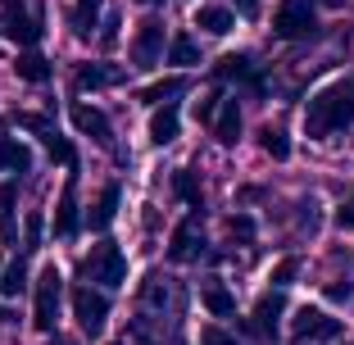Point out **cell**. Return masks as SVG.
<instances>
[{
  "mask_svg": "<svg viewBox=\"0 0 354 345\" xmlns=\"http://www.w3.org/2000/svg\"><path fill=\"white\" fill-rule=\"evenodd\" d=\"M354 123V82H332L309 100L304 109V132L327 141L332 132H345Z\"/></svg>",
  "mask_w": 354,
  "mask_h": 345,
  "instance_id": "1",
  "label": "cell"
},
{
  "mask_svg": "<svg viewBox=\"0 0 354 345\" xmlns=\"http://www.w3.org/2000/svg\"><path fill=\"white\" fill-rule=\"evenodd\" d=\"M59 295H64V277H59L55 263H46L41 277H37V300H32L37 332H55V323H59Z\"/></svg>",
  "mask_w": 354,
  "mask_h": 345,
  "instance_id": "2",
  "label": "cell"
},
{
  "mask_svg": "<svg viewBox=\"0 0 354 345\" xmlns=\"http://www.w3.org/2000/svg\"><path fill=\"white\" fill-rule=\"evenodd\" d=\"M82 277L86 282H100V286H123V277H127V259H123V250H118L114 241H100L91 254L82 259Z\"/></svg>",
  "mask_w": 354,
  "mask_h": 345,
  "instance_id": "3",
  "label": "cell"
},
{
  "mask_svg": "<svg viewBox=\"0 0 354 345\" xmlns=\"http://www.w3.org/2000/svg\"><path fill=\"white\" fill-rule=\"evenodd\" d=\"M318 19H313V0H281L277 14H272V32L281 41H300V37H313Z\"/></svg>",
  "mask_w": 354,
  "mask_h": 345,
  "instance_id": "4",
  "label": "cell"
},
{
  "mask_svg": "<svg viewBox=\"0 0 354 345\" xmlns=\"http://www.w3.org/2000/svg\"><path fill=\"white\" fill-rule=\"evenodd\" d=\"M73 314H77V323H82L86 336H100L104 318H109V300H104L100 291H91V286H77L73 291Z\"/></svg>",
  "mask_w": 354,
  "mask_h": 345,
  "instance_id": "5",
  "label": "cell"
},
{
  "mask_svg": "<svg viewBox=\"0 0 354 345\" xmlns=\"http://www.w3.org/2000/svg\"><path fill=\"white\" fill-rule=\"evenodd\" d=\"M159 55H164V23L146 19L132 37V64L136 68H150V64H159Z\"/></svg>",
  "mask_w": 354,
  "mask_h": 345,
  "instance_id": "6",
  "label": "cell"
},
{
  "mask_svg": "<svg viewBox=\"0 0 354 345\" xmlns=\"http://www.w3.org/2000/svg\"><path fill=\"white\" fill-rule=\"evenodd\" d=\"M200 245H205V241H200V214H191L187 223H177V227H173L168 259H173V263H191V259L200 254Z\"/></svg>",
  "mask_w": 354,
  "mask_h": 345,
  "instance_id": "7",
  "label": "cell"
},
{
  "mask_svg": "<svg viewBox=\"0 0 354 345\" xmlns=\"http://www.w3.org/2000/svg\"><path fill=\"white\" fill-rule=\"evenodd\" d=\"M291 332H295V341H318V336H336V332H341V323H336V318H327V314H318V309H309V304H304L300 314H295Z\"/></svg>",
  "mask_w": 354,
  "mask_h": 345,
  "instance_id": "8",
  "label": "cell"
},
{
  "mask_svg": "<svg viewBox=\"0 0 354 345\" xmlns=\"http://www.w3.org/2000/svg\"><path fill=\"white\" fill-rule=\"evenodd\" d=\"M281 314H286V300H281V286L277 291H263L259 295V304H254V332L259 336H272L277 332V323H281Z\"/></svg>",
  "mask_w": 354,
  "mask_h": 345,
  "instance_id": "9",
  "label": "cell"
},
{
  "mask_svg": "<svg viewBox=\"0 0 354 345\" xmlns=\"http://www.w3.org/2000/svg\"><path fill=\"white\" fill-rule=\"evenodd\" d=\"M73 127L82 136H91V141H100V146H109V136H114L109 118H104L95 105H73Z\"/></svg>",
  "mask_w": 354,
  "mask_h": 345,
  "instance_id": "10",
  "label": "cell"
},
{
  "mask_svg": "<svg viewBox=\"0 0 354 345\" xmlns=\"http://www.w3.org/2000/svg\"><path fill=\"white\" fill-rule=\"evenodd\" d=\"M214 136H218L223 146H236V136H241V109L236 100H218V109H214Z\"/></svg>",
  "mask_w": 354,
  "mask_h": 345,
  "instance_id": "11",
  "label": "cell"
},
{
  "mask_svg": "<svg viewBox=\"0 0 354 345\" xmlns=\"http://www.w3.org/2000/svg\"><path fill=\"white\" fill-rule=\"evenodd\" d=\"M5 37H10V41H19V46H37L41 28H37V23H32L28 14H23L19 5L10 0V14H5Z\"/></svg>",
  "mask_w": 354,
  "mask_h": 345,
  "instance_id": "12",
  "label": "cell"
},
{
  "mask_svg": "<svg viewBox=\"0 0 354 345\" xmlns=\"http://www.w3.org/2000/svg\"><path fill=\"white\" fill-rule=\"evenodd\" d=\"M196 28H205L209 37H227V32L236 28V19H232V10H223V5H200L196 10Z\"/></svg>",
  "mask_w": 354,
  "mask_h": 345,
  "instance_id": "13",
  "label": "cell"
},
{
  "mask_svg": "<svg viewBox=\"0 0 354 345\" xmlns=\"http://www.w3.org/2000/svg\"><path fill=\"white\" fill-rule=\"evenodd\" d=\"M73 82H77V91H95V86L123 82V73H118V68H104V64H82V68L73 73Z\"/></svg>",
  "mask_w": 354,
  "mask_h": 345,
  "instance_id": "14",
  "label": "cell"
},
{
  "mask_svg": "<svg viewBox=\"0 0 354 345\" xmlns=\"http://www.w3.org/2000/svg\"><path fill=\"white\" fill-rule=\"evenodd\" d=\"M14 73H19L23 82H46V77H50V59H46V55H37L28 46V50L14 59Z\"/></svg>",
  "mask_w": 354,
  "mask_h": 345,
  "instance_id": "15",
  "label": "cell"
},
{
  "mask_svg": "<svg viewBox=\"0 0 354 345\" xmlns=\"http://www.w3.org/2000/svg\"><path fill=\"white\" fill-rule=\"evenodd\" d=\"M73 232H77V196H73V182H68L59 196V209H55V236H73Z\"/></svg>",
  "mask_w": 354,
  "mask_h": 345,
  "instance_id": "16",
  "label": "cell"
},
{
  "mask_svg": "<svg viewBox=\"0 0 354 345\" xmlns=\"http://www.w3.org/2000/svg\"><path fill=\"white\" fill-rule=\"evenodd\" d=\"M114 214H118V187H114V182H109V187L100 191V200H95V209L86 214V223H91L95 232H104V227H109V223H114Z\"/></svg>",
  "mask_w": 354,
  "mask_h": 345,
  "instance_id": "17",
  "label": "cell"
},
{
  "mask_svg": "<svg viewBox=\"0 0 354 345\" xmlns=\"http://www.w3.org/2000/svg\"><path fill=\"white\" fill-rule=\"evenodd\" d=\"M14 205H19V182H0V236L14 245Z\"/></svg>",
  "mask_w": 354,
  "mask_h": 345,
  "instance_id": "18",
  "label": "cell"
},
{
  "mask_svg": "<svg viewBox=\"0 0 354 345\" xmlns=\"http://www.w3.org/2000/svg\"><path fill=\"white\" fill-rule=\"evenodd\" d=\"M28 164H32V155H28V146H19L5 127H0V168H14V173H28Z\"/></svg>",
  "mask_w": 354,
  "mask_h": 345,
  "instance_id": "19",
  "label": "cell"
},
{
  "mask_svg": "<svg viewBox=\"0 0 354 345\" xmlns=\"http://www.w3.org/2000/svg\"><path fill=\"white\" fill-rule=\"evenodd\" d=\"M177 109L173 105H164V109H155V118H150V141L155 146H168V141H177Z\"/></svg>",
  "mask_w": 354,
  "mask_h": 345,
  "instance_id": "20",
  "label": "cell"
},
{
  "mask_svg": "<svg viewBox=\"0 0 354 345\" xmlns=\"http://www.w3.org/2000/svg\"><path fill=\"white\" fill-rule=\"evenodd\" d=\"M41 141H46V150H50V159H55V164H64V168H77V150L68 146V141H64V136L55 132L50 123L41 127Z\"/></svg>",
  "mask_w": 354,
  "mask_h": 345,
  "instance_id": "21",
  "label": "cell"
},
{
  "mask_svg": "<svg viewBox=\"0 0 354 345\" xmlns=\"http://www.w3.org/2000/svg\"><path fill=\"white\" fill-rule=\"evenodd\" d=\"M187 91V77H164V82H150L146 91H141V100L146 105H168L173 95H182Z\"/></svg>",
  "mask_w": 354,
  "mask_h": 345,
  "instance_id": "22",
  "label": "cell"
},
{
  "mask_svg": "<svg viewBox=\"0 0 354 345\" xmlns=\"http://www.w3.org/2000/svg\"><path fill=\"white\" fill-rule=\"evenodd\" d=\"M205 309L214 318H227L232 309H236V300H232V291L223 282H205Z\"/></svg>",
  "mask_w": 354,
  "mask_h": 345,
  "instance_id": "23",
  "label": "cell"
},
{
  "mask_svg": "<svg viewBox=\"0 0 354 345\" xmlns=\"http://www.w3.org/2000/svg\"><path fill=\"white\" fill-rule=\"evenodd\" d=\"M173 191H177L182 200H187L191 209H200V205H205V191H200V182H196V173H191V168L173 173Z\"/></svg>",
  "mask_w": 354,
  "mask_h": 345,
  "instance_id": "24",
  "label": "cell"
},
{
  "mask_svg": "<svg viewBox=\"0 0 354 345\" xmlns=\"http://www.w3.org/2000/svg\"><path fill=\"white\" fill-rule=\"evenodd\" d=\"M0 291L10 295V300H14V295H23V291H28V263H23V259H14L10 268L0 272Z\"/></svg>",
  "mask_w": 354,
  "mask_h": 345,
  "instance_id": "25",
  "label": "cell"
},
{
  "mask_svg": "<svg viewBox=\"0 0 354 345\" xmlns=\"http://www.w3.org/2000/svg\"><path fill=\"white\" fill-rule=\"evenodd\" d=\"M95 14H100V0H77V10H73V32L77 37H91Z\"/></svg>",
  "mask_w": 354,
  "mask_h": 345,
  "instance_id": "26",
  "label": "cell"
},
{
  "mask_svg": "<svg viewBox=\"0 0 354 345\" xmlns=\"http://www.w3.org/2000/svg\"><path fill=\"white\" fill-rule=\"evenodd\" d=\"M259 146H263V155H272V159H286V155H291V141H286V132H277V127H263V132H259Z\"/></svg>",
  "mask_w": 354,
  "mask_h": 345,
  "instance_id": "27",
  "label": "cell"
},
{
  "mask_svg": "<svg viewBox=\"0 0 354 345\" xmlns=\"http://www.w3.org/2000/svg\"><path fill=\"white\" fill-rule=\"evenodd\" d=\"M168 64H200V50H196V41L191 37H173V46H168Z\"/></svg>",
  "mask_w": 354,
  "mask_h": 345,
  "instance_id": "28",
  "label": "cell"
},
{
  "mask_svg": "<svg viewBox=\"0 0 354 345\" xmlns=\"http://www.w3.org/2000/svg\"><path fill=\"white\" fill-rule=\"evenodd\" d=\"M214 73L218 77H250V55H223Z\"/></svg>",
  "mask_w": 354,
  "mask_h": 345,
  "instance_id": "29",
  "label": "cell"
},
{
  "mask_svg": "<svg viewBox=\"0 0 354 345\" xmlns=\"http://www.w3.org/2000/svg\"><path fill=\"white\" fill-rule=\"evenodd\" d=\"M295 272H300V259L291 254V259H281L277 268H272V277H268V282H272V286H286V282L295 277Z\"/></svg>",
  "mask_w": 354,
  "mask_h": 345,
  "instance_id": "30",
  "label": "cell"
},
{
  "mask_svg": "<svg viewBox=\"0 0 354 345\" xmlns=\"http://www.w3.org/2000/svg\"><path fill=\"white\" fill-rule=\"evenodd\" d=\"M227 232H232V236H241V241H250L254 236V223L245 218V214H236V218H227Z\"/></svg>",
  "mask_w": 354,
  "mask_h": 345,
  "instance_id": "31",
  "label": "cell"
},
{
  "mask_svg": "<svg viewBox=\"0 0 354 345\" xmlns=\"http://www.w3.org/2000/svg\"><path fill=\"white\" fill-rule=\"evenodd\" d=\"M200 345H236V341H232L223 327H205V332H200Z\"/></svg>",
  "mask_w": 354,
  "mask_h": 345,
  "instance_id": "32",
  "label": "cell"
},
{
  "mask_svg": "<svg viewBox=\"0 0 354 345\" xmlns=\"http://www.w3.org/2000/svg\"><path fill=\"white\" fill-rule=\"evenodd\" d=\"M218 100H223V95H205V100H196V118H200V123H209V118H214Z\"/></svg>",
  "mask_w": 354,
  "mask_h": 345,
  "instance_id": "33",
  "label": "cell"
},
{
  "mask_svg": "<svg viewBox=\"0 0 354 345\" xmlns=\"http://www.w3.org/2000/svg\"><path fill=\"white\" fill-rule=\"evenodd\" d=\"M354 286L350 282H327V300H350Z\"/></svg>",
  "mask_w": 354,
  "mask_h": 345,
  "instance_id": "34",
  "label": "cell"
},
{
  "mask_svg": "<svg viewBox=\"0 0 354 345\" xmlns=\"http://www.w3.org/2000/svg\"><path fill=\"white\" fill-rule=\"evenodd\" d=\"M336 223H341V227H354V196L345 200L341 209H336Z\"/></svg>",
  "mask_w": 354,
  "mask_h": 345,
  "instance_id": "35",
  "label": "cell"
},
{
  "mask_svg": "<svg viewBox=\"0 0 354 345\" xmlns=\"http://www.w3.org/2000/svg\"><path fill=\"white\" fill-rule=\"evenodd\" d=\"M114 28H118V14H109V19H104V32H100V41H104V46H114V37H118Z\"/></svg>",
  "mask_w": 354,
  "mask_h": 345,
  "instance_id": "36",
  "label": "cell"
},
{
  "mask_svg": "<svg viewBox=\"0 0 354 345\" xmlns=\"http://www.w3.org/2000/svg\"><path fill=\"white\" fill-rule=\"evenodd\" d=\"M37 241H41V218H28V250H37Z\"/></svg>",
  "mask_w": 354,
  "mask_h": 345,
  "instance_id": "37",
  "label": "cell"
},
{
  "mask_svg": "<svg viewBox=\"0 0 354 345\" xmlns=\"http://www.w3.org/2000/svg\"><path fill=\"white\" fill-rule=\"evenodd\" d=\"M236 5H241V14H254V10H259V0H236Z\"/></svg>",
  "mask_w": 354,
  "mask_h": 345,
  "instance_id": "38",
  "label": "cell"
},
{
  "mask_svg": "<svg viewBox=\"0 0 354 345\" xmlns=\"http://www.w3.org/2000/svg\"><path fill=\"white\" fill-rule=\"evenodd\" d=\"M318 5H327V10H341L345 0H318Z\"/></svg>",
  "mask_w": 354,
  "mask_h": 345,
  "instance_id": "39",
  "label": "cell"
},
{
  "mask_svg": "<svg viewBox=\"0 0 354 345\" xmlns=\"http://www.w3.org/2000/svg\"><path fill=\"white\" fill-rule=\"evenodd\" d=\"M46 345H77V341H64V336H50V341H46Z\"/></svg>",
  "mask_w": 354,
  "mask_h": 345,
  "instance_id": "40",
  "label": "cell"
},
{
  "mask_svg": "<svg viewBox=\"0 0 354 345\" xmlns=\"http://www.w3.org/2000/svg\"><path fill=\"white\" fill-rule=\"evenodd\" d=\"M136 5H164V0H136Z\"/></svg>",
  "mask_w": 354,
  "mask_h": 345,
  "instance_id": "41",
  "label": "cell"
},
{
  "mask_svg": "<svg viewBox=\"0 0 354 345\" xmlns=\"http://www.w3.org/2000/svg\"><path fill=\"white\" fill-rule=\"evenodd\" d=\"M0 318H5V314H0Z\"/></svg>",
  "mask_w": 354,
  "mask_h": 345,
  "instance_id": "42",
  "label": "cell"
},
{
  "mask_svg": "<svg viewBox=\"0 0 354 345\" xmlns=\"http://www.w3.org/2000/svg\"><path fill=\"white\" fill-rule=\"evenodd\" d=\"M350 345H354V341H350Z\"/></svg>",
  "mask_w": 354,
  "mask_h": 345,
  "instance_id": "43",
  "label": "cell"
}]
</instances>
